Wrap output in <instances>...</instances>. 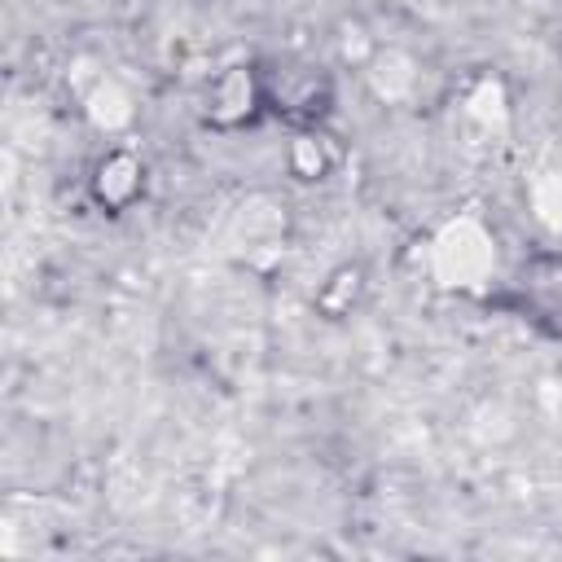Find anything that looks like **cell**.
<instances>
[{
  "instance_id": "cell-1",
  "label": "cell",
  "mask_w": 562,
  "mask_h": 562,
  "mask_svg": "<svg viewBox=\"0 0 562 562\" xmlns=\"http://www.w3.org/2000/svg\"><path fill=\"white\" fill-rule=\"evenodd\" d=\"M268 101H272V92H268V79L259 75V66L237 61V66H224L220 75H211L202 110L215 132H241L268 110Z\"/></svg>"
},
{
  "instance_id": "cell-2",
  "label": "cell",
  "mask_w": 562,
  "mask_h": 562,
  "mask_svg": "<svg viewBox=\"0 0 562 562\" xmlns=\"http://www.w3.org/2000/svg\"><path fill=\"white\" fill-rule=\"evenodd\" d=\"M149 167L132 145H110L88 167V202L101 215H123L145 198Z\"/></svg>"
},
{
  "instance_id": "cell-3",
  "label": "cell",
  "mask_w": 562,
  "mask_h": 562,
  "mask_svg": "<svg viewBox=\"0 0 562 562\" xmlns=\"http://www.w3.org/2000/svg\"><path fill=\"white\" fill-rule=\"evenodd\" d=\"M281 158H285V176L299 180V184H325L338 167V149H334L329 132H321L316 123L294 127Z\"/></svg>"
},
{
  "instance_id": "cell-4",
  "label": "cell",
  "mask_w": 562,
  "mask_h": 562,
  "mask_svg": "<svg viewBox=\"0 0 562 562\" xmlns=\"http://www.w3.org/2000/svg\"><path fill=\"white\" fill-rule=\"evenodd\" d=\"M364 294H369V268H364L360 259H342V263H334V268L325 272V281L316 285L312 312H316L321 321H347V316L360 307Z\"/></svg>"
},
{
  "instance_id": "cell-5",
  "label": "cell",
  "mask_w": 562,
  "mask_h": 562,
  "mask_svg": "<svg viewBox=\"0 0 562 562\" xmlns=\"http://www.w3.org/2000/svg\"><path fill=\"white\" fill-rule=\"evenodd\" d=\"M334 48H338V61L351 66V70H364V66L378 61V40L364 26V18H342L334 26Z\"/></svg>"
}]
</instances>
